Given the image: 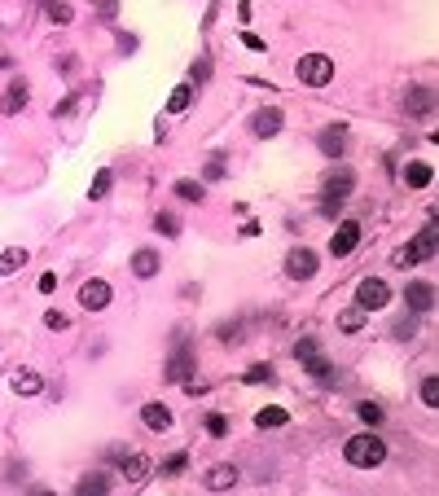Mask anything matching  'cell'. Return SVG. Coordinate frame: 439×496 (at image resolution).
Returning <instances> with one entry per match:
<instances>
[{"mask_svg":"<svg viewBox=\"0 0 439 496\" xmlns=\"http://www.w3.org/2000/svg\"><path fill=\"white\" fill-rule=\"evenodd\" d=\"M216 334H220V343H237L242 338V325H220Z\"/></svg>","mask_w":439,"mask_h":496,"instance_id":"obj_42","label":"cell"},{"mask_svg":"<svg viewBox=\"0 0 439 496\" xmlns=\"http://www.w3.org/2000/svg\"><path fill=\"white\" fill-rule=\"evenodd\" d=\"M71 106H75V97H62V102L53 106V114H57V119H62V114H71Z\"/></svg>","mask_w":439,"mask_h":496,"instance_id":"obj_46","label":"cell"},{"mask_svg":"<svg viewBox=\"0 0 439 496\" xmlns=\"http://www.w3.org/2000/svg\"><path fill=\"white\" fill-rule=\"evenodd\" d=\"M9 387L18 391V395H36V391L44 387V378H40L36 369H13V373H9Z\"/></svg>","mask_w":439,"mask_h":496,"instance_id":"obj_16","label":"cell"},{"mask_svg":"<svg viewBox=\"0 0 439 496\" xmlns=\"http://www.w3.org/2000/svg\"><path fill=\"white\" fill-rule=\"evenodd\" d=\"M220 176H224V154H211V163H207L202 180H220Z\"/></svg>","mask_w":439,"mask_h":496,"instance_id":"obj_39","label":"cell"},{"mask_svg":"<svg viewBox=\"0 0 439 496\" xmlns=\"http://www.w3.org/2000/svg\"><path fill=\"white\" fill-rule=\"evenodd\" d=\"M176 193H181L185 202H202V185H198V180H176Z\"/></svg>","mask_w":439,"mask_h":496,"instance_id":"obj_30","label":"cell"},{"mask_svg":"<svg viewBox=\"0 0 439 496\" xmlns=\"http://www.w3.org/2000/svg\"><path fill=\"white\" fill-rule=\"evenodd\" d=\"M400 176H404V185H409V189H426L435 172H431V163H409Z\"/></svg>","mask_w":439,"mask_h":496,"instance_id":"obj_17","label":"cell"},{"mask_svg":"<svg viewBox=\"0 0 439 496\" xmlns=\"http://www.w3.org/2000/svg\"><path fill=\"white\" fill-rule=\"evenodd\" d=\"M286 422H290L286 408H259V413H255V426H259V431H277V426H286Z\"/></svg>","mask_w":439,"mask_h":496,"instance_id":"obj_20","label":"cell"},{"mask_svg":"<svg viewBox=\"0 0 439 496\" xmlns=\"http://www.w3.org/2000/svg\"><path fill=\"white\" fill-rule=\"evenodd\" d=\"M185 466H189V457H185V453H172L158 470H162V474H185Z\"/></svg>","mask_w":439,"mask_h":496,"instance_id":"obj_31","label":"cell"},{"mask_svg":"<svg viewBox=\"0 0 439 496\" xmlns=\"http://www.w3.org/2000/svg\"><path fill=\"white\" fill-rule=\"evenodd\" d=\"M281 123H286V114H281V110H259L255 119H251V132L268 141V137H277V132H281Z\"/></svg>","mask_w":439,"mask_h":496,"instance_id":"obj_14","label":"cell"},{"mask_svg":"<svg viewBox=\"0 0 439 496\" xmlns=\"http://www.w3.org/2000/svg\"><path fill=\"white\" fill-rule=\"evenodd\" d=\"M119 457V474L127 483H145V474H150V457L145 453H115Z\"/></svg>","mask_w":439,"mask_h":496,"instance_id":"obj_9","label":"cell"},{"mask_svg":"<svg viewBox=\"0 0 439 496\" xmlns=\"http://www.w3.org/2000/svg\"><path fill=\"white\" fill-rule=\"evenodd\" d=\"M237 483V466H216V470H207V488L211 492H224V488H233Z\"/></svg>","mask_w":439,"mask_h":496,"instance_id":"obj_18","label":"cell"},{"mask_svg":"<svg viewBox=\"0 0 439 496\" xmlns=\"http://www.w3.org/2000/svg\"><path fill=\"white\" fill-rule=\"evenodd\" d=\"M338 325H343V329H347V334H356V329H361V325H365V308H347V312H343V317H338Z\"/></svg>","mask_w":439,"mask_h":496,"instance_id":"obj_29","label":"cell"},{"mask_svg":"<svg viewBox=\"0 0 439 496\" xmlns=\"http://www.w3.org/2000/svg\"><path fill=\"white\" fill-rule=\"evenodd\" d=\"M40 290H44V294H53V290H57V277H53V273H44V277H40Z\"/></svg>","mask_w":439,"mask_h":496,"instance_id":"obj_43","label":"cell"},{"mask_svg":"<svg viewBox=\"0 0 439 496\" xmlns=\"http://www.w3.org/2000/svg\"><path fill=\"white\" fill-rule=\"evenodd\" d=\"M386 303H391V286H386L382 277H365L361 286H356V308H365V312H382Z\"/></svg>","mask_w":439,"mask_h":496,"instance_id":"obj_4","label":"cell"},{"mask_svg":"<svg viewBox=\"0 0 439 496\" xmlns=\"http://www.w3.org/2000/svg\"><path fill=\"white\" fill-rule=\"evenodd\" d=\"M44 325H48V329H67V325H71V317H67V312H48Z\"/></svg>","mask_w":439,"mask_h":496,"instance_id":"obj_41","label":"cell"},{"mask_svg":"<svg viewBox=\"0 0 439 496\" xmlns=\"http://www.w3.org/2000/svg\"><path fill=\"white\" fill-rule=\"evenodd\" d=\"M185 378H193V352H189V343L181 334V352L167 360V383H185Z\"/></svg>","mask_w":439,"mask_h":496,"instance_id":"obj_12","label":"cell"},{"mask_svg":"<svg viewBox=\"0 0 439 496\" xmlns=\"http://www.w3.org/2000/svg\"><path fill=\"white\" fill-rule=\"evenodd\" d=\"M132 273L137 277H154L158 273V251H137L132 255Z\"/></svg>","mask_w":439,"mask_h":496,"instance_id":"obj_22","label":"cell"},{"mask_svg":"<svg viewBox=\"0 0 439 496\" xmlns=\"http://www.w3.org/2000/svg\"><path fill=\"white\" fill-rule=\"evenodd\" d=\"M295 71H299V79H303L307 88H325L334 79V62L325 57V53H307V57H299Z\"/></svg>","mask_w":439,"mask_h":496,"instance_id":"obj_3","label":"cell"},{"mask_svg":"<svg viewBox=\"0 0 439 496\" xmlns=\"http://www.w3.org/2000/svg\"><path fill=\"white\" fill-rule=\"evenodd\" d=\"M44 18H48V22H62V27H67V22L75 18V9L67 5V0H44Z\"/></svg>","mask_w":439,"mask_h":496,"instance_id":"obj_23","label":"cell"},{"mask_svg":"<svg viewBox=\"0 0 439 496\" xmlns=\"http://www.w3.org/2000/svg\"><path fill=\"white\" fill-rule=\"evenodd\" d=\"M27 255L31 251H22V246H9L5 255H0V277H9V273H18L22 263H27Z\"/></svg>","mask_w":439,"mask_h":496,"instance_id":"obj_21","label":"cell"},{"mask_svg":"<svg viewBox=\"0 0 439 496\" xmlns=\"http://www.w3.org/2000/svg\"><path fill=\"white\" fill-rule=\"evenodd\" d=\"M154 228H158V233H167V237H176V233H181V220H176V216H154Z\"/></svg>","mask_w":439,"mask_h":496,"instance_id":"obj_33","label":"cell"},{"mask_svg":"<svg viewBox=\"0 0 439 496\" xmlns=\"http://www.w3.org/2000/svg\"><path fill=\"white\" fill-rule=\"evenodd\" d=\"M102 492H110V474L92 470V474H84V478H79V496H102Z\"/></svg>","mask_w":439,"mask_h":496,"instance_id":"obj_19","label":"cell"},{"mask_svg":"<svg viewBox=\"0 0 439 496\" xmlns=\"http://www.w3.org/2000/svg\"><path fill=\"white\" fill-rule=\"evenodd\" d=\"M119 53H137V36H119Z\"/></svg>","mask_w":439,"mask_h":496,"instance_id":"obj_44","label":"cell"},{"mask_svg":"<svg viewBox=\"0 0 439 496\" xmlns=\"http://www.w3.org/2000/svg\"><path fill=\"white\" fill-rule=\"evenodd\" d=\"M141 426H145V431H167V426H172V408L167 404H145L141 408Z\"/></svg>","mask_w":439,"mask_h":496,"instance_id":"obj_15","label":"cell"},{"mask_svg":"<svg viewBox=\"0 0 439 496\" xmlns=\"http://www.w3.org/2000/svg\"><path fill=\"white\" fill-rule=\"evenodd\" d=\"M79 303H84L88 312H102L110 303V281H102V277L84 281V286H79Z\"/></svg>","mask_w":439,"mask_h":496,"instance_id":"obj_8","label":"cell"},{"mask_svg":"<svg viewBox=\"0 0 439 496\" xmlns=\"http://www.w3.org/2000/svg\"><path fill=\"white\" fill-rule=\"evenodd\" d=\"M207 435H216V439H224V435H229V422H224L220 413H211V418H207Z\"/></svg>","mask_w":439,"mask_h":496,"instance_id":"obj_35","label":"cell"},{"mask_svg":"<svg viewBox=\"0 0 439 496\" xmlns=\"http://www.w3.org/2000/svg\"><path fill=\"white\" fill-rule=\"evenodd\" d=\"M316 268H321V259H316V251H307V246H295V251L286 255V273L295 281H312Z\"/></svg>","mask_w":439,"mask_h":496,"instance_id":"obj_5","label":"cell"},{"mask_svg":"<svg viewBox=\"0 0 439 496\" xmlns=\"http://www.w3.org/2000/svg\"><path fill=\"white\" fill-rule=\"evenodd\" d=\"M356 413H361V422H365V426H382V418H386V413H382V404H373V400H365V404L356 408Z\"/></svg>","mask_w":439,"mask_h":496,"instance_id":"obj_28","label":"cell"},{"mask_svg":"<svg viewBox=\"0 0 439 496\" xmlns=\"http://www.w3.org/2000/svg\"><path fill=\"white\" fill-rule=\"evenodd\" d=\"M356 189V172L351 167H330V172H325L321 176V202H334V207H343V198Z\"/></svg>","mask_w":439,"mask_h":496,"instance_id":"obj_2","label":"cell"},{"mask_svg":"<svg viewBox=\"0 0 439 496\" xmlns=\"http://www.w3.org/2000/svg\"><path fill=\"white\" fill-rule=\"evenodd\" d=\"M321 356V343L316 338H299L295 343V360H299V365H307V360H316Z\"/></svg>","mask_w":439,"mask_h":496,"instance_id":"obj_26","label":"cell"},{"mask_svg":"<svg viewBox=\"0 0 439 496\" xmlns=\"http://www.w3.org/2000/svg\"><path fill=\"white\" fill-rule=\"evenodd\" d=\"M404 110L417 114V119H426V114L435 110V92H431L426 84H413L409 92H404Z\"/></svg>","mask_w":439,"mask_h":496,"instance_id":"obj_11","label":"cell"},{"mask_svg":"<svg viewBox=\"0 0 439 496\" xmlns=\"http://www.w3.org/2000/svg\"><path fill=\"white\" fill-rule=\"evenodd\" d=\"M92 9L102 13L106 22H110V18H119V0H92Z\"/></svg>","mask_w":439,"mask_h":496,"instance_id":"obj_37","label":"cell"},{"mask_svg":"<svg viewBox=\"0 0 439 496\" xmlns=\"http://www.w3.org/2000/svg\"><path fill=\"white\" fill-rule=\"evenodd\" d=\"M343 457L351 461L356 470H369V466H382V461H386V443L378 435H351Z\"/></svg>","mask_w":439,"mask_h":496,"instance_id":"obj_1","label":"cell"},{"mask_svg":"<svg viewBox=\"0 0 439 496\" xmlns=\"http://www.w3.org/2000/svg\"><path fill=\"white\" fill-rule=\"evenodd\" d=\"M391 334H396V338H413V334H417V321H413V317H404V321L391 329Z\"/></svg>","mask_w":439,"mask_h":496,"instance_id":"obj_40","label":"cell"},{"mask_svg":"<svg viewBox=\"0 0 439 496\" xmlns=\"http://www.w3.org/2000/svg\"><path fill=\"white\" fill-rule=\"evenodd\" d=\"M189 75H193V84H207V79H211V57H198Z\"/></svg>","mask_w":439,"mask_h":496,"instance_id":"obj_36","label":"cell"},{"mask_svg":"<svg viewBox=\"0 0 439 496\" xmlns=\"http://www.w3.org/2000/svg\"><path fill=\"white\" fill-rule=\"evenodd\" d=\"M268 378H272V365H251L242 373V383H268Z\"/></svg>","mask_w":439,"mask_h":496,"instance_id":"obj_34","label":"cell"},{"mask_svg":"<svg viewBox=\"0 0 439 496\" xmlns=\"http://www.w3.org/2000/svg\"><path fill=\"white\" fill-rule=\"evenodd\" d=\"M421 400H426L431 408L439 404V378H426V383H421Z\"/></svg>","mask_w":439,"mask_h":496,"instance_id":"obj_38","label":"cell"},{"mask_svg":"<svg viewBox=\"0 0 439 496\" xmlns=\"http://www.w3.org/2000/svg\"><path fill=\"white\" fill-rule=\"evenodd\" d=\"M391 263H396V268H413V263H421V255H417V246L409 242V246H400V251L391 255Z\"/></svg>","mask_w":439,"mask_h":496,"instance_id":"obj_27","label":"cell"},{"mask_svg":"<svg viewBox=\"0 0 439 496\" xmlns=\"http://www.w3.org/2000/svg\"><path fill=\"white\" fill-rule=\"evenodd\" d=\"M413 246H417V255H421V259H431V255H435V220H426V228H421V233L413 237Z\"/></svg>","mask_w":439,"mask_h":496,"instance_id":"obj_24","label":"cell"},{"mask_svg":"<svg viewBox=\"0 0 439 496\" xmlns=\"http://www.w3.org/2000/svg\"><path fill=\"white\" fill-rule=\"evenodd\" d=\"M189 102H193V88H189V84H181V88H172L167 110H172V114H185V110H189Z\"/></svg>","mask_w":439,"mask_h":496,"instance_id":"obj_25","label":"cell"},{"mask_svg":"<svg viewBox=\"0 0 439 496\" xmlns=\"http://www.w3.org/2000/svg\"><path fill=\"white\" fill-rule=\"evenodd\" d=\"M27 97H31V84H27L22 75H13V84L5 88V102H0V110H5V114H18V110L27 106Z\"/></svg>","mask_w":439,"mask_h":496,"instance_id":"obj_13","label":"cell"},{"mask_svg":"<svg viewBox=\"0 0 439 496\" xmlns=\"http://www.w3.org/2000/svg\"><path fill=\"white\" fill-rule=\"evenodd\" d=\"M110 180H115L110 172H97V180L88 185V198H106V193H110Z\"/></svg>","mask_w":439,"mask_h":496,"instance_id":"obj_32","label":"cell"},{"mask_svg":"<svg viewBox=\"0 0 439 496\" xmlns=\"http://www.w3.org/2000/svg\"><path fill=\"white\" fill-rule=\"evenodd\" d=\"M356 242H361V224H356V220H343V224L334 228V237H330V255L347 259V255L356 251Z\"/></svg>","mask_w":439,"mask_h":496,"instance_id":"obj_7","label":"cell"},{"mask_svg":"<svg viewBox=\"0 0 439 496\" xmlns=\"http://www.w3.org/2000/svg\"><path fill=\"white\" fill-rule=\"evenodd\" d=\"M242 40H246V48H255V53H264V40H259L255 31H246V36H242Z\"/></svg>","mask_w":439,"mask_h":496,"instance_id":"obj_45","label":"cell"},{"mask_svg":"<svg viewBox=\"0 0 439 496\" xmlns=\"http://www.w3.org/2000/svg\"><path fill=\"white\" fill-rule=\"evenodd\" d=\"M347 141H351V132H347V123H330L316 137V145H321V154L325 158H343L347 154Z\"/></svg>","mask_w":439,"mask_h":496,"instance_id":"obj_6","label":"cell"},{"mask_svg":"<svg viewBox=\"0 0 439 496\" xmlns=\"http://www.w3.org/2000/svg\"><path fill=\"white\" fill-rule=\"evenodd\" d=\"M404 303H409V312H431L435 308V286H431V281H413V286H404Z\"/></svg>","mask_w":439,"mask_h":496,"instance_id":"obj_10","label":"cell"}]
</instances>
